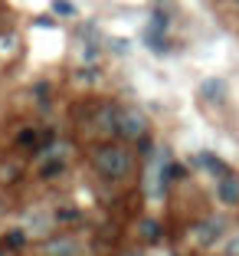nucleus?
I'll list each match as a JSON object with an SVG mask.
<instances>
[{
    "instance_id": "f257e3e1",
    "label": "nucleus",
    "mask_w": 239,
    "mask_h": 256,
    "mask_svg": "<svg viewBox=\"0 0 239 256\" xmlns=\"http://www.w3.org/2000/svg\"><path fill=\"white\" fill-rule=\"evenodd\" d=\"M92 164H95V171L102 174V178H108V181H125L128 174H131V168H135V158H131L125 148H118V144H102V148H95V154H92Z\"/></svg>"
},
{
    "instance_id": "f03ea898",
    "label": "nucleus",
    "mask_w": 239,
    "mask_h": 256,
    "mask_svg": "<svg viewBox=\"0 0 239 256\" xmlns=\"http://www.w3.org/2000/svg\"><path fill=\"white\" fill-rule=\"evenodd\" d=\"M190 236H194V243L197 246H217L220 240L226 236V217H203L200 224L190 230Z\"/></svg>"
},
{
    "instance_id": "7ed1b4c3",
    "label": "nucleus",
    "mask_w": 239,
    "mask_h": 256,
    "mask_svg": "<svg viewBox=\"0 0 239 256\" xmlns=\"http://www.w3.org/2000/svg\"><path fill=\"white\" fill-rule=\"evenodd\" d=\"M148 132V115L138 112V108H121L118 112V135L128 142H138Z\"/></svg>"
},
{
    "instance_id": "20e7f679",
    "label": "nucleus",
    "mask_w": 239,
    "mask_h": 256,
    "mask_svg": "<svg viewBox=\"0 0 239 256\" xmlns=\"http://www.w3.org/2000/svg\"><path fill=\"white\" fill-rule=\"evenodd\" d=\"M217 200L223 207H239V174H223L217 178Z\"/></svg>"
},
{
    "instance_id": "39448f33",
    "label": "nucleus",
    "mask_w": 239,
    "mask_h": 256,
    "mask_svg": "<svg viewBox=\"0 0 239 256\" xmlns=\"http://www.w3.org/2000/svg\"><path fill=\"white\" fill-rule=\"evenodd\" d=\"M43 256H82V243L75 236H52L43 243Z\"/></svg>"
},
{
    "instance_id": "423d86ee",
    "label": "nucleus",
    "mask_w": 239,
    "mask_h": 256,
    "mask_svg": "<svg viewBox=\"0 0 239 256\" xmlns=\"http://www.w3.org/2000/svg\"><path fill=\"white\" fill-rule=\"evenodd\" d=\"M69 158H66V151L62 148H52L49 154L43 158V164H39V178H59L62 171H66Z\"/></svg>"
},
{
    "instance_id": "0eeeda50",
    "label": "nucleus",
    "mask_w": 239,
    "mask_h": 256,
    "mask_svg": "<svg viewBox=\"0 0 239 256\" xmlns=\"http://www.w3.org/2000/svg\"><path fill=\"white\" fill-rule=\"evenodd\" d=\"M200 96L207 102H223L226 98V82L223 79H203L200 82Z\"/></svg>"
},
{
    "instance_id": "6e6552de",
    "label": "nucleus",
    "mask_w": 239,
    "mask_h": 256,
    "mask_svg": "<svg viewBox=\"0 0 239 256\" xmlns=\"http://www.w3.org/2000/svg\"><path fill=\"white\" fill-rule=\"evenodd\" d=\"M26 230H23V226H16V230H7V234H3V246L7 250H23V243H26Z\"/></svg>"
},
{
    "instance_id": "1a4fd4ad",
    "label": "nucleus",
    "mask_w": 239,
    "mask_h": 256,
    "mask_svg": "<svg viewBox=\"0 0 239 256\" xmlns=\"http://www.w3.org/2000/svg\"><path fill=\"white\" fill-rule=\"evenodd\" d=\"M138 234H141L144 240H151V243H154V240H161V224L148 217V220H141V224H138Z\"/></svg>"
},
{
    "instance_id": "9d476101",
    "label": "nucleus",
    "mask_w": 239,
    "mask_h": 256,
    "mask_svg": "<svg viewBox=\"0 0 239 256\" xmlns=\"http://www.w3.org/2000/svg\"><path fill=\"white\" fill-rule=\"evenodd\" d=\"M200 164L207 168L210 174H217V178H223V174H230V171H226V164H223L220 158H213V154H200Z\"/></svg>"
},
{
    "instance_id": "9b49d317",
    "label": "nucleus",
    "mask_w": 239,
    "mask_h": 256,
    "mask_svg": "<svg viewBox=\"0 0 239 256\" xmlns=\"http://www.w3.org/2000/svg\"><path fill=\"white\" fill-rule=\"evenodd\" d=\"M52 224L49 214H33L30 217V226H26V234H46V226Z\"/></svg>"
},
{
    "instance_id": "f8f14e48",
    "label": "nucleus",
    "mask_w": 239,
    "mask_h": 256,
    "mask_svg": "<svg viewBox=\"0 0 239 256\" xmlns=\"http://www.w3.org/2000/svg\"><path fill=\"white\" fill-rule=\"evenodd\" d=\"M52 10H56V16H75L79 14L75 0H52Z\"/></svg>"
},
{
    "instance_id": "ddd939ff",
    "label": "nucleus",
    "mask_w": 239,
    "mask_h": 256,
    "mask_svg": "<svg viewBox=\"0 0 239 256\" xmlns=\"http://www.w3.org/2000/svg\"><path fill=\"white\" fill-rule=\"evenodd\" d=\"M52 217L59 220V224H75V220H79V210H75V207H59Z\"/></svg>"
},
{
    "instance_id": "4468645a",
    "label": "nucleus",
    "mask_w": 239,
    "mask_h": 256,
    "mask_svg": "<svg viewBox=\"0 0 239 256\" xmlns=\"http://www.w3.org/2000/svg\"><path fill=\"white\" fill-rule=\"evenodd\" d=\"M16 144H20V148H33V144H36V132H33V128H23L20 135H16Z\"/></svg>"
},
{
    "instance_id": "2eb2a0df",
    "label": "nucleus",
    "mask_w": 239,
    "mask_h": 256,
    "mask_svg": "<svg viewBox=\"0 0 239 256\" xmlns=\"http://www.w3.org/2000/svg\"><path fill=\"white\" fill-rule=\"evenodd\" d=\"M226 253H230V256H239V234L230 236V243H226Z\"/></svg>"
},
{
    "instance_id": "dca6fc26",
    "label": "nucleus",
    "mask_w": 239,
    "mask_h": 256,
    "mask_svg": "<svg viewBox=\"0 0 239 256\" xmlns=\"http://www.w3.org/2000/svg\"><path fill=\"white\" fill-rule=\"evenodd\" d=\"M125 256H144V253H138V250H131V253H125Z\"/></svg>"
},
{
    "instance_id": "f3484780",
    "label": "nucleus",
    "mask_w": 239,
    "mask_h": 256,
    "mask_svg": "<svg viewBox=\"0 0 239 256\" xmlns=\"http://www.w3.org/2000/svg\"><path fill=\"white\" fill-rule=\"evenodd\" d=\"M0 214H3V200H0Z\"/></svg>"
},
{
    "instance_id": "a211bd4d",
    "label": "nucleus",
    "mask_w": 239,
    "mask_h": 256,
    "mask_svg": "<svg viewBox=\"0 0 239 256\" xmlns=\"http://www.w3.org/2000/svg\"><path fill=\"white\" fill-rule=\"evenodd\" d=\"M0 256H7V253H3V246H0Z\"/></svg>"
},
{
    "instance_id": "6ab92c4d",
    "label": "nucleus",
    "mask_w": 239,
    "mask_h": 256,
    "mask_svg": "<svg viewBox=\"0 0 239 256\" xmlns=\"http://www.w3.org/2000/svg\"><path fill=\"white\" fill-rule=\"evenodd\" d=\"M217 256H230V253H217Z\"/></svg>"
}]
</instances>
